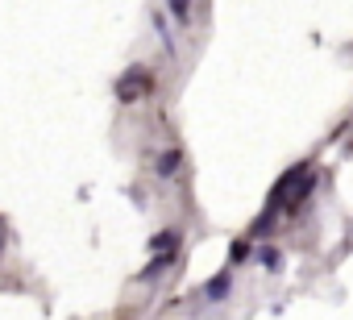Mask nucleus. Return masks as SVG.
Segmentation results:
<instances>
[{
	"label": "nucleus",
	"instance_id": "nucleus-1",
	"mask_svg": "<svg viewBox=\"0 0 353 320\" xmlns=\"http://www.w3.org/2000/svg\"><path fill=\"white\" fill-rule=\"evenodd\" d=\"M154 88H158V75L137 63V67H129V71L117 75V104H137V100L154 96Z\"/></svg>",
	"mask_w": 353,
	"mask_h": 320
},
{
	"label": "nucleus",
	"instance_id": "nucleus-2",
	"mask_svg": "<svg viewBox=\"0 0 353 320\" xmlns=\"http://www.w3.org/2000/svg\"><path fill=\"white\" fill-rule=\"evenodd\" d=\"M174 262H179V250H154V258L137 270V283H150V279H158V274H166Z\"/></svg>",
	"mask_w": 353,
	"mask_h": 320
},
{
	"label": "nucleus",
	"instance_id": "nucleus-3",
	"mask_svg": "<svg viewBox=\"0 0 353 320\" xmlns=\"http://www.w3.org/2000/svg\"><path fill=\"white\" fill-rule=\"evenodd\" d=\"M183 171V150H162L158 158H154V175H162V179H170V175H179Z\"/></svg>",
	"mask_w": 353,
	"mask_h": 320
},
{
	"label": "nucleus",
	"instance_id": "nucleus-4",
	"mask_svg": "<svg viewBox=\"0 0 353 320\" xmlns=\"http://www.w3.org/2000/svg\"><path fill=\"white\" fill-rule=\"evenodd\" d=\"M312 192H316V179H312V175L303 171V175H299V183H295V188H291V192L283 196V208H287V212H295V208H299V204H303V200H307Z\"/></svg>",
	"mask_w": 353,
	"mask_h": 320
},
{
	"label": "nucleus",
	"instance_id": "nucleus-5",
	"mask_svg": "<svg viewBox=\"0 0 353 320\" xmlns=\"http://www.w3.org/2000/svg\"><path fill=\"white\" fill-rule=\"evenodd\" d=\"M192 5H196V0H166V9H170L174 21H179V30L192 26Z\"/></svg>",
	"mask_w": 353,
	"mask_h": 320
},
{
	"label": "nucleus",
	"instance_id": "nucleus-6",
	"mask_svg": "<svg viewBox=\"0 0 353 320\" xmlns=\"http://www.w3.org/2000/svg\"><path fill=\"white\" fill-rule=\"evenodd\" d=\"M229 287H233V279H229V270H221L216 279H208L204 295H208V299H225V295H229Z\"/></svg>",
	"mask_w": 353,
	"mask_h": 320
},
{
	"label": "nucleus",
	"instance_id": "nucleus-7",
	"mask_svg": "<svg viewBox=\"0 0 353 320\" xmlns=\"http://www.w3.org/2000/svg\"><path fill=\"white\" fill-rule=\"evenodd\" d=\"M154 250H179V233H174V229L154 233V237H150V254H154Z\"/></svg>",
	"mask_w": 353,
	"mask_h": 320
},
{
	"label": "nucleus",
	"instance_id": "nucleus-8",
	"mask_svg": "<svg viewBox=\"0 0 353 320\" xmlns=\"http://www.w3.org/2000/svg\"><path fill=\"white\" fill-rule=\"evenodd\" d=\"M250 258H254V246H250L245 237H237V241L229 246V262H233V266H241V262H250Z\"/></svg>",
	"mask_w": 353,
	"mask_h": 320
},
{
	"label": "nucleus",
	"instance_id": "nucleus-9",
	"mask_svg": "<svg viewBox=\"0 0 353 320\" xmlns=\"http://www.w3.org/2000/svg\"><path fill=\"white\" fill-rule=\"evenodd\" d=\"M258 262H262L266 270H279V266H283V254H279L274 246H262V254H258Z\"/></svg>",
	"mask_w": 353,
	"mask_h": 320
}]
</instances>
